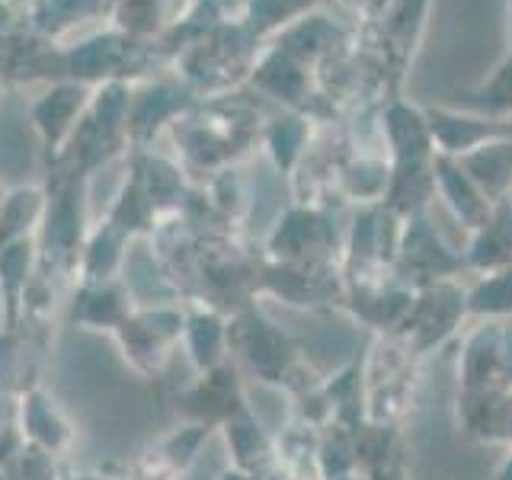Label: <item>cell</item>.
Masks as SVG:
<instances>
[{"label": "cell", "instance_id": "1", "mask_svg": "<svg viewBox=\"0 0 512 480\" xmlns=\"http://www.w3.org/2000/svg\"><path fill=\"white\" fill-rule=\"evenodd\" d=\"M426 122L432 132V144H439L442 154H468L477 144L503 135L496 122L458 116L452 109H426Z\"/></svg>", "mask_w": 512, "mask_h": 480}, {"label": "cell", "instance_id": "2", "mask_svg": "<svg viewBox=\"0 0 512 480\" xmlns=\"http://www.w3.org/2000/svg\"><path fill=\"white\" fill-rule=\"evenodd\" d=\"M461 170L477 183V189L500 196L506 183L512 180V141L490 138L484 144H477L468 154H461Z\"/></svg>", "mask_w": 512, "mask_h": 480}, {"label": "cell", "instance_id": "3", "mask_svg": "<svg viewBox=\"0 0 512 480\" xmlns=\"http://www.w3.org/2000/svg\"><path fill=\"white\" fill-rule=\"evenodd\" d=\"M388 138L397 151L400 164H423L432 148V132L426 122V112L413 109L407 103H394L388 109Z\"/></svg>", "mask_w": 512, "mask_h": 480}, {"label": "cell", "instance_id": "4", "mask_svg": "<svg viewBox=\"0 0 512 480\" xmlns=\"http://www.w3.org/2000/svg\"><path fill=\"white\" fill-rule=\"evenodd\" d=\"M432 170H436V180L442 183V192L448 196V202H452L458 218L468 221L471 228H480V224L490 218V205H487L484 192L477 189V183L448 154H442Z\"/></svg>", "mask_w": 512, "mask_h": 480}, {"label": "cell", "instance_id": "5", "mask_svg": "<svg viewBox=\"0 0 512 480\" xmlns=\"http://www.w3.org/2000/svg\"><path fill=\"white\" fill-rule=\"evenodd\" d=\"M23 416H26V429L32 442H39L42 448H58L64 439H68V426H64L61 413L55 410V404L45 394H29V400L23 404Z\"/></svg>", "mask_w": 512, "mask_h": 480}, {"label": "cell", "instance_id": "6", "mask_svg": "<svg viewBox=\"0 0 512 480\" xmlns=\"http://www.w3.org/2000/svg\"><path fill=\"white\" fill-rule=\"evenodd\" d=\"M471 100L490 112H512V55L496 64V71L471 93Z\"/></svg>", "mask_w": 512, "mask_h": 480}, {"label": "cell", "instance_id": "7", "mask_svg": "<svg viewBox=\"0 0 512 480\" xmlns=\"http://www.w3.org/2000/svg\"><path fill=\"white\" fill-rule=\"evenodd\" d=\"M260 84L269 87L272 93H282V96H288V100H295V96L301 93V87H304V77H301V71L295 68L292 55H276L272 61L263 64Z\"/></svg>", "mask_w": 512, "mask_h": 480}, {"label": "cell", "instance_id": "8", "mask_svg": "<svg viewBox=\"0 0 512 480\" xmlns=\"http://www.w3.org/2000/svg\"><path fill=\"white\" fill-rule=\"evenodd\" d=\"M29 266V247L26 244H13L4 256H0V285L7 292V320H13L16 314V298H20V279L26 276Z\"/></svg>", "mask_w": 512, "mask_h": 480}, {"label": "cell", "instance_id": "9", "mask_svg": "<svg viewBox=\"0 0 512 480\" xmlns=\"http://www.w3.org/2000/svg\"><path fill=\"white\" fill-rule=\"evenodd\" d=\"M74 103H77V93L61 90V93H55L52 100H48V103L39 109V119L45 122V128H52V132H58V128H61L64 122H68Z\"/></svg>", "mask_w": 512, "mask_h": 480}, {"label": "cell", "instance_id": "10", "mask_svg": "<svg viewBox=\"0 0 512 480\" xmlns=\"http://www.w3.org/2000/svg\"><path fill=\"white\" fill-rule=\"evenodd\" d=\"M308 4H314V0H253V16L266 26V23H279L282 16L295 13Z\"/></svg>", "mask_w": 512, "mask_h": 480}, {"label": "cell", "instance_id": "11", "mask_svg": "<svg viewBox=\"0 0 512 480\" xmlns=\"http://www.w3.org/2000/svg\"><path fill=\"white\" fill-rule=\"evenodd\" d=\"M112 52H116V42H93L74 55V68L80 74H93V71H100V64L112 58Z\"/></svg>", "mask_w": 512, "mask_h": 480}, {"label": "cell", "instance_id": "12", "mask_svg": "<svg viewBox=\"0 0 512 480\" xmlns=\"http://www.w3.org/2000/svg\"><path fill=\"white\" fill-rule=\"evenodd\" d=\"M288 122H292V119H288ZM288 122H282V125L276 128V144H279L276 151H282V144H285V154H282L285 164H288V160H292L295 144H298V138H301V128H298V125H288Z\"/></svg>", "mask_w": 512, "mask_h": 480}, {"label": "cell", "instance_id": "13", "mask_svg": "<svg viewBox=\"0 0 512 480\" xmlns=\"http://www.w3.org/2000/svg\"><path fill=\"white\" fill-rule=\"evenodd\" d=\"M359 7H365V10H372V13H378V10H384V4H388V0H356Z\"/></svg>", "mask_w": 512, "mask_h": 480}, {"label": "cell", "instance_id": "14", "mask_svg": "<svg viewBox=\"0 0 512 480\" xmlns=\"http://www.w3.org/2000/svg\"><path fill=\"white\" fill-rule=\"evenodd\" d=\"M509 36H512V7H509Z\"/></svg>", "mask_w": 512, "mask_h": 480}]
</instances>
